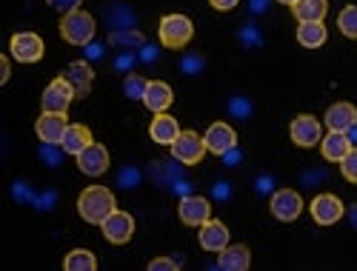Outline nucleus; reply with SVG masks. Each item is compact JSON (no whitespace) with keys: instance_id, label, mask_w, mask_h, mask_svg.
<instances>
[{"instance_id":"30","label":"nucleus","mask_w":357,"mask_h":271,"mask_svg":"<svg viewBox=\"0 0 357 271\" xmlns=\"http://www.w3.org/2000/svg\"><path fill=\"white\" fill-rule=\"evenodd\" d=\"M177 268H181V263L172 260V257H155L149 263V271H177Z\"/></svg>"},{"instance_id":"16","label":"nucleus","mask_w":357,"mask_h":271,"mask_svg":"<svg viewBox=\"0 0 357 271\" xmlns=\"http://www.w3.org/2000/svg\"><path fill=\"white\" fill-rule=\"evenodd\" d=\"M200 246L206 251H223L229 246V229L220 223V220H206L200 226Z\"/></svg>"},{"instance_id":"1","label":"nucleus","mask_w":357,"mask_h":271,"mask_svg":"<svg viewBox=\"0 0 357 271\" xmlns=\"http://www.w3.org/2000/svg\"><path fill=\"white\" fill-rule=\"evenodd\" d=\"M114 208H117L114 194H112V189H106V186H89V189H83L80 197H77V212H80V217H83L86 223H92V226H100V223L114 212Z\"/></svg>"},{"instance_id":"22","label":"nucleus","mask_w":357,"mask_h":271,"mask_svg":"<svg viewBox=\"0 0 357 271\" xmlns=\"http://www.w3.org/2000/svg\"><path fill=\"white\" fill-rule=\"evenodd\" d=\"M89 143H95V140H92V132H89V126H83V123H69V129H66L61 146H63V152H66V155L77 157Z\"/></svg>"},{"instance_id":"27","label":"nucleus","mask_w":357,"mask_h":271,"mask_svg":"<svg viewBox=\"0 0 357 271\" xmlns=\"http://www.w3.org/2000/svg\"><path fill=\"white\" fill-rule=\"evenodd\" d=\"M146 88H149V80H143L140 75H129V77L123 80V92H126V98H132V100H143Z\"/></svg>"},{"instance_id":"24","label":"nucleus","mask_w":357,"mask_h":271,"mask_svg":"<svg viewBox=\"0 0 357 271\" xmlns=\"http://www.w3.org/2000/svg\"><path fill=\"white\" fill-rule=\"evenodd\" d=\"M326 40H329V32H326L323 23H301L297 26V43L303 49H320Z\"/></svg>"},{"instance_id":"2","label":"nucleus","mask_w":357,"mask_h":271,"mask_svg":"<svg viewBox=\"0 0 357 271\" xmlns=\"http://www.w3.org/2000/svg\"><path fill=\"white\" fill-rule=\"evenodd\" d=\"M95 17L89 15L86 9H75L69 15H63L61 20V38L72 46H86V43H92L95 38Z\"/></svg>"},{"instance_id":"9","label":"nucleus","mask_w":357,"mask_h":271,"mask_svg":"<svg viewBox=\"0 0 357 271\" xmlns=\"http://www.w3.org/2000/svg\"><path fill=\"white\" fill-rule=\"evenodd\" d=\"M289 134L297 146H303V148H312L320 143L323 137V129H320V120L312 117V114H297L291 120V126H289Z\"/></svg>"},{"instance_id":"7","label":"nucleus","mask_w":357,"mask_h":271,"mask_svg":"<svg viewBox=\"0 0 357 271\" xmlns=\"http://www.w3.org/2000/svg\"><path fill=\"white\" fill-rule=\"evenodd\" d=\"M75 98H77V95H75L72 83L61 75V77H54V80L46 86V92H43L40 103H43V111H66V109L72 106Z\"/></svg>"},{"instance_id":"26","label":"nucleus","mask_w":357,"mask_h":271,"mask_svg":"<svg viewBox=\"0 0 357 271\" xmlns=\"http://www.w3.org/2000/svg\"><path fill=\"white\" fill-rule=\"evenodd\" d=\"M337 26L340 32L351 40H357V6H346L340 15H337Z\"/></svg>"},{"instance_id":"5","label":"nucleus","mask_w":357,"mask_h":271,"mask_svg":"<svg viewBox=\"0 0 357 271\" xmlns=\"http://www.w3.org/2000/svg\"><path fill=\"white\" fill-rule=\"evenodd\" d=\"M206 152H209V148H206V140H203L197 132H181V137L172 143L174 160H181V163H186V166L200 163Z\"/></svg>"},{"instance_id":"25","label":"nucleus","mask_w":357,"mask_h":271,"mask_svg":"<svg viewBox=\"0 0 357 271\" xmlns=\"http://www.w3.org/2000/svg\"><path fill=\"white\" fill-rule=\"evenodd\" d=\"M63 268L66 271H95L98 268V257L89 251V249H75V251L66 254Z\"/></svg>"},{"instance_id":"6","label":"nucleus","mask_w":357,"mask_h":271,"mask_svg":"<svg viewBox=\"0 0 357 271\" xmlns=\"http://www.w3.org/2000/svg\"><path fill=\"white\" fill-rule=\"evenodd\" d=\"M100 229H103V237L109 240V243L123 246V243H129L132 234H135V217L121 212V208H114V212L100 223Z\"/></svg>"},{"instance_id":"8","label":"nucleus","mask_w":357,"mask_h":271,"mask_svg":"<svg viewBox=\"0 0 357 271\" xmlns=\"http://www.w3.org/2000/svg\"><path fill=\"white\" fill-rule=\"evenodd\" d=\"M269 208H272L275 220H280V223H291V220L301 217V212H303V200H301V194H297L294 189H280V192L272 194Z\"/></svg>"},{"instance_id":"31","label":"nucleus","mask_w":357,"mask_h":271,"mask_svg":"<svg viewBox=\"0 0 357 271\" xmlns=\"http://www.w3.org/2000/svg\"><path fill=\"white\" fill-rule=\"evenodd\" d=\"M46 3H49L52 9H57V12H63V15H69V12L80 9V3H83V0H46Z\"/></svg>"},{"instance_id":"32","label":"nucleus","mask_w":357,"mask_h":271,"mask_svg":"<svg viewBox=\"0 0 357 271\" xmlns=\"http://www.w3.org/2000/svg\"><path fill=\"white\" fill-rule=\"evenodd\" d=\"M209 3L218 9V12H229V9H234L241 0H209Z\"/></svg>"},{"instance_id":"10","label":"nucleus","mask_w":357,"mask_h":271,"mask_svg":"<svg viewBox=\"0 0 357 271\" xmlns=\"http://www.w3.org/2000/svg\"><path fill=\"white\" fill-rule=\"evenodd\" d=\"M9 49H12V57L20 60V63H38V60L43 57L46 46L40 40V35H35V32H17L12 38Z\"/></svg>"},{"instance_id":"19","label":"nucleus","mask_w":357,"mask_h":271,"mask_svg":"<svg viewBox=\"0 0 357 271\" xmlns=\"http://www.w3.org/2000/svg\"><path fill=\"white\" fill-rule=\"evenodd\" d=\"M351 148V140H349V132H329L326 137H320V152L326 160L332 163H340Z\"/></svg>"},{"instance_id":"33","label":"nucleus","mask_w":357,"mask_h":271,"mask_svg":"<svg viewBox=\"0 0 357 271\" xmlns=\"http://www.w3.org/2000/svg\"><path fill=\"white\" fill-rule=\"evenodd\" d=\"M9 80V57H0V83Z\"/></svg>"},{"instance_id":"20","label":"nucleus","mask_w":357,"mask_h":271,"mask_svg":"<svg viewBox=\"0 0 357 271\" xmlns=\"http://www.w3.org/2000/svg\"><path fill=\"white\" fill-rule=\"evenodd\" d=\"M149 137H152L155 143H160V146H172L177 137H181V126H177L174 117H169L163 111V114H158L152 120V126H149Z\"/></svg>"},{"instance_id":"13","label":"nucleus","mask_w":357,"mask_h":271,"mask_svg":"<svg viewBox=\"0 0 357 271\" xmlns=\"http://www.w3.org/2000/svg\"><path fill=\"white\" fill-rule=\"evenodd\" d=\"M177 215H181V220L186 226H197L200 229L206 220H212V203L206 197H197V194L183 197L181 206H177Z\"/></svg>"},{"instance_id":"12","label":"nucleus","mask_w":357,"mask_h":271,"mask_svg":"<svg viewBox=\"0 0 357 271\" xmlns=\"http://www.w3.org/2000/svg\"><path fill=\"white\" fill-rule=\"evenodd\" d=\"M343 215H346V208H343L340 197H335V194H317L312 200V217L320 226H335Z\"/></svg>"},{"instance_id":"11","label":"nucleus","mask_w":357,"mask_h":271,"mask_svg":"<svg viewBox=\"0 0 357 271\" xmlns=\"http://www.w3.org/2000/svg\"><path fill=\"white\" fill-rule=\"evenodd\" d=\"M77 169H80L86 177H100V174H106V169H109V152H106V146L89 143L83 152L77 155Z\"/></svg>"},{"instance_id":"21","label":"nucleus","mask_w":357,"mask_h":271,"mask_svg":"<svg viewBox=\"0 0 357 271\" xmlns=\"http://www.w3.org/2000/svg\"><path fill=\"white\" fill-rule=\"evenodd\" d=\"M218 265L223 271H246L252 265V251L249 246H241V243H234V246H226L218 257Z\"/></svg>"},{"instance_id":"3","label":"nucleus","mask_w":357,"mask_h":271,"mask_svg":"<svg viewBox=\"0 0 357 271\" xmlns=\"http://www.w3.org/2000/svg\"><path fill=\"white\" fill-rule=\"evenodd\" d=\"M158 35L166 49H186L195 38V26L186 15H166L158 26Z\"/></svg>"},{"instance_id":"14","label":"nucleus","mask_w":357,"mask_h":271,"mask_svg":"<svg viewBox=\"0 0 357 271\" xmlns=\"http://www.w3.org/2000/svg\"><path fill=\"white\" fill-rule=\"evenodd\" d=\"M203 140H206V148H209L212 155H229L231 148L237 146V134H234V129L229 126V123H212L209 126V132L203 134Z\"/></svg>"},{"instance_id":"17","label":"nucleus","mask_w":357,"mask_h":271,"mask_svg":"<svg viewBox=\"0 0 357 271\" xmlns=\"http://www.w3.org/2000/svg\"><path fill=\"white\" fill-rule=\"evenodd\" d=\"M174 95H172V86L163 83V80H149V88H146V95H143V103L149 111H155V114H163L169 106H172Z\"/></svg>"},{"instance_id":"29","label":"nucleus","mask_w":357,"mask_h":271,"mask_svg":"<svg viewBox=\"0 0 357 271\" xmlns=\"http://www.w3.org/2000/svg\"><path fill=\"white\" fill-rule=\"evenodd\" d=\"M112 46H132V49H137V46H143V35L140 32H112Z\"/></svg>"},{"instance_id":"4","label":"nucleus","mask_w":357,"mask_h":271,"mask_svg":"<svg viewBox=\"0 0 357 271\" xmlns=\"http://www.w3.org/2000/svg\"><path fill=\"white\" fill-rule=\"evenodd\" d=\"M66 129H69L66 111H43V114L38 117V123H35V132H38V137H40L46 146H61Z\"/></svg>"},{"instance_id":"15","label":"nucleus","mask_w":357,"mask_h":271,"mask_svg":"<svg viewBox=\"0 0 357 271\" xmlns=\"http://www.w3.org/2000/svg\"><path fill=\"white\" fill-rule=\"evenodd\" d=\"M357 126V106L351 103H335L329 106V111H326V129L329 132H349Z\"/></svg>"},{"instance_id":"34","label":"nucleus","mask_w":357,"mask_h":271,"mask_svg":"<svg viewBox=\"0 0 357 271\" xmlns=\"http://www.w3.org/2000/svg\"><path fill=\"white\" fill-rule=\"evenodd\" d=\"M278 3H289L291 6V3H297V0H278Z\"/></svg>"},{"instance_id":"18","label":"nucleus","mask_w":357,"mask_h":271,"mask_svg":"<svg viewBox=\"0 0 357 271\" xmlns=\"http://www.w3.org/2000/svg\"><path fill=\"white\" fill-rule=\"evenodd\" d=\"M63 77L72 83L77 98H86L89 88H92V83H95V72H92V66H89L86 60H75V63H69V69L63 72Z\"/></svg>"},{"instance_id":"28","label":"nucleus","mask_w":357,"mask_h":271,"mask_svg":"<svg viewBox=\"0 0 357 271\" xmlns=\"http://www.w3.org/2000/svg\"><path fill=\"white\" fill-rule=\"evenodd\" d=\"M340 171H343V177L349 180V183H357V148L354 146L349 148V155L340 160Z\"/></svg>"},{"instance_id":"23","label":"nucleus","mask_w":357,"mask_h":271,"mask_svg":"<svg viewBox=\"0 0 357 271\" xmlns=\"http://www.w3.org/2000/svg\"><path fill=\"white\" fill-rule=\"evenodd\" d=\"M291 12L301 23H323L329 3L326 0H297V3H291Z\"/></svg>"}]
</instances>
